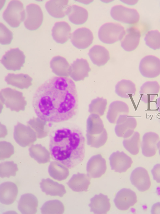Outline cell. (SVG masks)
<instances>
[{
  "label": "cell",
  "mask_w": 160,
  "mask_h": 214,
  "mask_svg": "<svg viewBox=\"0 0 160 214\" xmlns=\"http://www.w3.org/2000/svg\"><path fill=\"white\" fill-rule=\"evenodd\" d=\"M129 111L128 105L125 102L121 101H116L110 105L107 117L111 123H116L120 116L128 115Z\"/></svg>",
  "instance_id": "28"
},
{
  "label": "cell",
  "mask_w": 160,
  "mask_h": 214,
  "mask_svg": "<svg viewBox=\"0 0 160 214\" xmlns=\"http://www.w3.org/2000/svg\"><path fill=\"white\" fill-rule=\"evenodd\" d=\"M141 35L140 32L137 28L130 27L127 29L126 34L121 41V47L127 52L134 50L139 45Z\"/></svg>",
  "instance_id": "21"
},
{
  "label": "cell",
  "mask_w": 160,
  "mask_h": 214,
  "mask_svg": "<svg viewBox=\"0 0 160 214\" xmlns=\"http://www.w3.org/2000/svg\"><path fill=\"white\" fill-rule=\"evenodd\" d=\"M140 143V135L138 132H134L132 136L125 139L123 142L125 148L133 155H136L139 153Z\"/></svg>",
  "instance_id": "36"
},
{
  "label": "cell",
  "mask_w": 160,
  "mask_h": 214,
  "mask_svg": "<svg viewBox=\"0 0 160 214\" xmlns=\"http://www.w3.org/2000/svg\"><path fill=\"white\" fill-rule=\"evenodd\" d=\"M114 201L116 206L118 209L125 211L136 203L137 196L133 191L129 189L123 188L118 192Z\"/></svg>",
  "instance_id": "13"
},
{
  "label": "cell",
  "mask_w": 160,
  "mask_h": 214,
  "mask_svg": "<svg viewBox=\"0 0 160 214\" xmlns=\"http://www.w3.org/2000/svg\"><path fill=\"white\" fill-rule=\"evenodd\" d=\"M71 27L65 22H56L52 30L53 39L58 43H66L71 36Z\"/></svg>",
  "instance_id": "24"
},
{
  "label": "cell",
  "mask_w": 160,
  "mask_h": 214,
  "mask_svg": "<svg viewBox=\"0 0 160 214\" xmlns=\"http://www.w3.org/2000/svg\"><path fill=\"white\" fill-rule=\"evenodd\" d=\"M1 160L10 157L14 152L13 146L10 143L3 142L1 144Z\"/></svg>",
  "instance_id": "42"
},
{
  "label": "cell",
  "mask_w": 160,
  "mask_h": 214,
  "mask_svg": "<svg viewBox=\"0 0 160 214\" xmlns=\"http://www.w3.org/2000/svg\"><path fill=\"white\" fill-rule=\"evenodd\" d=\"M109 159L112 169L119 173L126 172L133 163L131 157L123 152L113 153Z\"/></svg>",
  "instance_id": "16"
},
{
  "label": "cell",
  "mask_w": 160,
  "mask_h": 214,
  "mask_svg": "<svg viewBox=\"0 0 160 214\" xmlns=\"http://www.w3.org/2000/svg\"><path fill=\"white\" fill-rule=\"evenodd\" d=\"M156 107L158 112L160 113V96L157 99Z\"/></svg>",
  "instance_id": "45"
},
{
  "label": "cell",
  "mask_w": 160,
  "mask_h": 214,
  "mask_svg": "<svg viewBox=\"0 0 160 214\" xmlns=\"http://www.w3.org/2000/svg\"><path fill=\"white\" fill-rule=\"evenodd\" d=\"M89 206L92 212L98 214H106L111 208L110 200L108 197L101 193L95 195L91 198Z\"/></svg>",
  "instance_id": "25"
},
{
  "label": "cell",
  "mask_w": 160,
  "mask_h": 214,
  "mask_svg": "<svg viewBox=\"0 0 160 214\" xmlns=\"http://www.w3.org/2000/svg\"><path fill=\"white\" fill-rule=\"evenodd\" d=\"M85 144V138L80 130L58 128L50 137L49 149L52 159L68 168H72L83 160Z\"/></svg>",
  "instance_id": "2"
},
{
  "label": "cell",
  "mask_w": 160,
  "mask_h": 214,
  "mask_svg": "<svg viewBox=\"0 0 160 214\" xmlns=\"http://www.w3.org/2000/svg\"><path fill=\"white\" fill-rule=\"evenodd\" d=\"M25 13L23 3L19 0L10 1L3 14L4 21L12 27H18L24 20Z\"/></svg>",
  "instance_id": "5"
},
{
  "label": "cell",
  "mask_w": 160,
  "mask_h": 214,
  "mask_svg": "<svg viewBox=\"0 0 160 214\" xmlns=\"http://www.w3.org/2000/svg\"><path fill=\"white\" fill-rule=\"evenodd\" d=\"M160 91V85L156 81H148L141 87L139 92L141 101L146 104L153 101Z\"/></svg>",
  "instance_id": "20"
},
{
  "label": "cell",
  "mask_w": 160,
  "mask_h": 214,
  "mask_svg": "<svg viewBox=\"0 0 160 214\" xmlns=\"http://www.w3.org/2000/svg\"><path fill=\"white\" fill-rule=\"evenodd\" d=\"M107 101L103 98L98 97L92 101L89 105V112L91 114L103 116L107 105Z\"/></svg>",
  "instance_id": "38"
},
{
  "label": "cell",
  "mask_w": 160,
  "mask_h": 214,
  "mask_svg": "<svg viewBox=\"0 0 160 214\" xmlns=\"http://www.w3.org/2000/svg\"><path fill=\"white\" fill-rule=\"evenodd\" d=\"M0 97L3 103L12 111L18 112L25 109L27 103L21 92L7 87L1 90Z\"/></svg>",
  "instance_id": "4"
},
{
  "label": "cell",
  "mask_w": 160,
  "mask_h": 214,
  "mask_svg": "<svg viewBox=\"0 0 160 214\" xmlns=\"http://www.w3.org/2000/svg\"><path fill=\"white\" fill-rule=\"evenodd\" d=\"M137 89L135 84L132 81L122 80L119 82L115 87L116 93L120 97L129 98L136 94Z\"/></svg>",
  "instance_id": "32"
},
{
  "label": "cell",
  "mask_w": 160,
  "mask_h": 214,
  "mask_svg": "<svg viewBox=\"0 0 160 214\" xmlns=\"http://www.w3.org/2000/svg\"><path fill=\"white\" fill-rule=\"evenodd\" d=\"M91 69L87 60L78 59L70 66V76L76 82L83 80L88 77Z\"/></svg>",
  "instance_id": "19"
},
{
  "label": "cell",
  "mask_w": 160,
  "mask_h": 214,
  "mask_svg": "<svg viewBox=\"0 0 160 214\" xmlns=\"http://www.w3.org/2000/svg\"><path fill=\"white\" fill-rule=\"evenodd\" d=\"M27 17L24 22L26 28L31 31L38 29L41 25L43 15L40 7L37 4L31 3L26 7Z\"/></svg>",
  "instance_id": "11"
},
{
  "label": "cell",
  "mask_w": 160,
  "mask_h": 214,
  "mask_svg": "<svg viewBox=\"0 0 160 214\" xmlns=\"http://www.w3.org/2000/svg\"><path fill=\"white\" fill-rule=\"evenodd\" d=\"M68 0H50L46 2V8L52 17L62 18L68 15L71 6L68 5Z\"/></svg>",
  "instance_id": "18"
},
{
  "label": "cell",
  "mask_w": 160,
  "mask_h": 214,
  "mask_svg": "<svg viewBox=\"0 0 160 214\" xmlns=\"http://www.w3.org/2000/svg\"><path fill=\"white\" fill-rule=\"evenodd\" d=\"M68 168L58 162H52L48 168V172L54 179L62 181L65 180L68 176L69 172Z\"/></svg>",
  "instance_id": "34"
},
{
  "label": "cell",
  "mask_w": 160,
  "mask_h": 214,
  "mask_svg": "<svg viewBox=\"0 0 160 214\" xmlns=\"http://www.w3.org/2000/svg\"><path fill=\"white\" fill-rule=\"evenodd\" d=\"M158 150L159 153L160 155V140L158 142Z\"/></svg>",
  "instance_id": "46"
},
{
  "label": "cell",
  "mask_w": 160,
  "mask_h": 214,
  "mask_svg": "<svg viewBox=\"0 0 160 214\" xmlns=\"http://www.w3.org/2000/svg\"><path fill=\"white\" fill-rule=\"evenodd\" d=\"M40 184L42 191L47 195L62 197L66 193L63 185L59 184L49 178L42 179Z\"/></svg>",
  "instance_id": "27"
},
{
  "label": "cell",
  "mask_w": 160,
  "mask_h": 214,
  "mask_svg": "<svg viewBox=\"0 0 160 214\" xmlns=\"http://www.w3.org/2000/svg\"><path fill=\"white\" fill-rule=\"evenodd\" d=\"M86 137L88 145L98 148L106 142L108 135L100 116L91 114L87 120Z\"/></svg>",
  "instance_id": "3"
},
{
  "label": "cell",
  "mask_w": 160,
  "mask_h": 214,
  "mask_svg": "<svg viewBox=\"0 0 160 214\" xmlns=\"http://www.w3.org/2000/svg\"><path fill=\"white\" fill-rule=\"evenodd\" d=\"M13 39V33L4 24L0 23V42L3 45L11 43Z\"/></svg>",
  "instance_id": "41"
},
{
  "label": "cell",
  "mask_w": 160,
  "mask_h": 214,
  "mask_svg": "<svg viewBox=\"0 0 160 214\" xmlns=\"http://www.w3.org/2000/svg\"><path fill=\"white\" fill-rule=\"evenodd\" d=\"M90 184V178L88 174L78 173L74 174L67 183L73 191L80 192H87Z\"/></svg>",
  "instance_id": "30"
},
{
  "label": "cell",
  "mask_w": 160,
  "mask_h": 214,
  "mask_svg": "<svg viewBox=\"0 0 160 214\" xmlns=\"http://www.w3.org/2000/svg\"><path fill=\"white\" fill-rule=\"evenodd\" d=\"M30 155L37 162L40 164H44L49 162L50 153L44 147L41 145H36L31 146L29 149Z\"/></svg>",
  "instance_id": "35"
},
{
  "label": "cell",
  "mask_w": 160,
  "mask_h": 214,
  "mask_svg": "<svg viewBox=\"0 0 160 214\" xmlns=\"http://www.w3.org/2000/svg\"><path fill=\"white\" fill-rule=\"evenodd\" d=\"M69 21L76 25H82L87 21L88 13L87 10L80 6L73 5L71 6L68 14Z\"/></svg>",
  "instance_id": "33"
},
{
  "label": "cell",
  "mask_w": 160,
  "mask_h": 214,
  "mask_svg": "<svg viewBox=\"0 0 160 214\" xmlns=\"http://www.w3.org/2000/svg\"><path fill=\"white\" fill-rule=\"evenodd\" d=\"M124 27L120 24L113 22L106 23L100 28L98 37L102 42L113 44L122 40L125 35Z\"/></svg>",
  "instance_id": "6"
},
{
  "label": "cell",
  "mask_w": 160,
  "mask_h": 214,
  "mask_svg": "<svg viewBox=\"0 0 160 214\" xmlns=\"http://www.w3.org/2000/svg\"><path fill=\"white\" fill-rule=\"evenodd\" d=\"M38 200L34 195L26 193L22 195L19 201L18 208L23 214H34L37 211Z\"/></svg>",
  "instance_id": "23"
},
{
  "label": "cell",
  "mask_w": 160,
  "mask_h": 214,
  "mask_svg": "<svg viewBox=\"0 0 160 214\" xmlns=\"http://www.w3.org/2000/svg\"><path fill=\"white\" fill-rule=\"evenodd\" d=\"M18 193L17 185L12 182H6L0 186V201L4 204L9 205L15 201Z\"/></svg>",
  "instance_id": "22"
},
{
  "label": "cell",
  "mask_w": 160,
  "mask_h": 214,
  "mask_svg": "<svg viewBox=\"0 0 160 214\" xmlns=\"http://www.w3.org/2000/svg\"><path fill=\"white\" fill-rule=\"evenodd\" d=\"M50 65L52 72L57 76L67 77L70 75V66L65 58L59 56L54 57Z\"/></svg>",
  "instance_id": "31"
},
{
  "label": "cell",
  "mask_w": 160,
  "mask_h": 214,
  "mask_svg": "<svg viewBox=\"0 0 160 214\" xmlns=\"http://www.w3.org/2000/svg\"><path fill=\"white\" fill-rule=\"evenodd\" d=\"M153 179L160 183V163L155 165L151 171Z\"/></svg>",
  "instance_id": "43"
},
{
  "label": "cell",
  "mask_w": 160,
  "mask_h": 214,
  "mask_svg": "<svg viewBox=\"0 0 160 214\" xmlns=\"http://www.w3.org/2000/svg\"><path fill=\"white\" fill-rule=\"evenodd\" d=\"M160 140L159 135L157 133L150 132L143 135L141 144L142 154L146 157L154 156L158 150V144Z\"/></svg>",
  "instance_id": "15"
},
{
  "label": "cell",
  "mask_w": 160,
  "mask_h": 214,
  "mask_svg": "<svg viewBox=\"0 0 160 214\" xmlns=\"http://www.w3.org/2000/svg\"><path fill=\"white\" fill-rule=\"evenodd\" d=\"M25 58L23 52L19 48L11 49L3 56L1 63L7 70L15 71L21 69Z\"/></svg>",
  "instance_id": "8"
},
{
  "label": "cell",
  "mask_w": 160,
  "mask_h": 214,
  "mask_svg": "<svg viewBox=\"0 0 160 214\" xmlns=\"http://www.w3.org/2000/svg\"><path fill=\"white\" fill-rule=\"evenodd\" d=\"M32 78L24 74L9 73L5 80L7 84L21 89H27L32 85Z\"/></svg>",
  "instance_id": "26"
},
{
  "label": "cell",
  "mask_w": 160,
  "mask_h": 214,
  "mask_svg": "<svg viewBox=\"0 0 160 214\" xmlns=\"http://www.w3.org/2000/svg\"><path fill=\"white\" fill-rule=\"evenodd\" d=\"M94 37L93 33L89 29L82 27L76 30L71 37L73 45L78 49L88 48L92 43Z\"/></svg>",
  "instance_id": "12"
},
{
  "label": "cell",
  "mask_w": 160,
  "mask_h": 214,
  "mask_svg": "<svg viewBox=\"0 0 160 214\" xmlns=\"http://www.w3.org/2000/svg\"><path fill=\"white\" fill-rule=\"evenodd\" d=\"M88 55L92 63L98 67L105 65L110 58L108 51L104 47L98 45L94 46L90 49Z\"/></svg>",
  "instance_id": "29"
},
{
  "label": "cell",
  "mask_w": 160,
  "mask_h": 214,
  "mask_svg": "<svg viewBox=\"0 0 160 214\" xmlns=\"http://www.w3.org/2000/svg\"><path fill=\"white\" fill-rule=\"evenodd\" d=\"M152 214H160V202L154 204L151 209Z\"/></svg>",
  "instance_id": "44"
},
{
  "label": "cell",
  "mask_w": 160,
  "mask_h": 214,
  "mask_svg": "<svg viewBox=\"0 0 160 214\" xmlns=\"http://www.w3.org/2000/svg\"><path fill=\"white\" fill-rule=\"evenodd\" d=\"M146 45L154 50L160 49V32L157 30L148 32L145 37Z\"/></svg>",
  "instance_id": "39"
},
{
  "label": "cell",
  "mask_w": 160,
  "mask_h": 214,
  "mask_svg": "<svg viewBox=\"0 0 160 214\" xmlns=\"http://www.w3.org/2000/svg\"><path fill=\"white\" fill-rule=\"evenodd\" d=\"M75 84L70 78L55 77L47 80L36 90L32 105L38 117L44 121L59 123L74 116L78 108Z\"/></svg>",
  "instance_id": "1"
},
{
  "label": "cell",
  "mask_w": 160,
  "mask_h": 214,
  "mask_svg": "<svg viewBox=\"0 0 160 214\" xmlns=\"http://www.w3.org/2000/svg\"><path fill=\"white\" fill-rule=\"evenodd\" d=\"M139 70L144 77L154 78L160 75V59L153 55H148L141 60Z\"/></svg>",
  "instance_id": "9"
},
{
  "label": "cell",
  "mask_w": 160,
  "mask_h": 214,
  "mask_svg": "<svg viewBox=\"0 0 160 214\" xmlns=\"http://www.w3.org/2000/svg\"><path fill=\"white\" fill-rule=\"evenodd\" d=\"M130 181L132 184L139 191L144 192L150 188L151 182L147 171L142 167H138L131 173Z\"/></svg>",
  "instance_id": "14"
},
{
  "label": "cell",
  "mask_w": 160,
  "mask_h": 214,
  "mask_svg": "<svg viewBox=\"0 0 160 214\" xmlns=\"http://www.w3.org/2000/svg\"><path fill=\"white\" fill-rule=\"evenodd\" d=\"M41 209L42 214H61L64 212V207L61 202L55 200L46 202Z\"/></svg>",
  "instance_id": "37"
},
{
  "label": "cell",
  "mask_w": 160,
  "mask_h": 214,
  "mask_svg": "<svg viewBox=\"0 0 160 214\" xmlns=\"http://www.w3.org/2000/svg\"><path fill=\"white\" fill-rule=\"evenodd\" d=\"M106 169V161L100 154L92 157L87 164L88 174L92 178L101 177L105 173Z\"/></svg>",
  "instance_id": "17"
},
{
  "label": "cell",
  "mask_w": 160,
  "mask_h": 214,
  "mask_svg": "<svg viewBox=\"0 0 160 214\" xmlns=\"http://www.w3.org/2000/svg\"><path fill=\"white\" fill-rule=\"evenodd\" d=\"M110 13L112 17L115 20L129 25L136 24L139 20V14L136 9L121 5L112 7Z\"/></svg>",
  "instance_id": "7"
},
{
  "label": "cell",
  "mask_w": 160,
  "mask_h": 214,
  "mask_svg": "<svg viewBox=\"0 0 160 214\" xmlns=\"http://www.w3.org/2000/svg\"><path fill=\"white\" fill-rule=\"evenodd\" d=\"M137 125L136 119L128 115L120 116L116 122L115 132L119 137L127 138L133 134Z\"/></svg>",
  "instance_id": "10"
},
{
  "label": "cell",
  "mask_w": 160,
  "mask_h": 214,
  "mask_svg": "<svg viewBox=\"0 0 160 214\" xmlns=\"http://www.w3.org/2000/svg\"><path fill=\"white\" fill-rule=\"evenodd\" d=\"M17 165L13 162H7L1 163L0 165V177L1 178H9L15 176L18 171Z\"/></svg>",
  "instance_id": "40"
}]
</instances>
